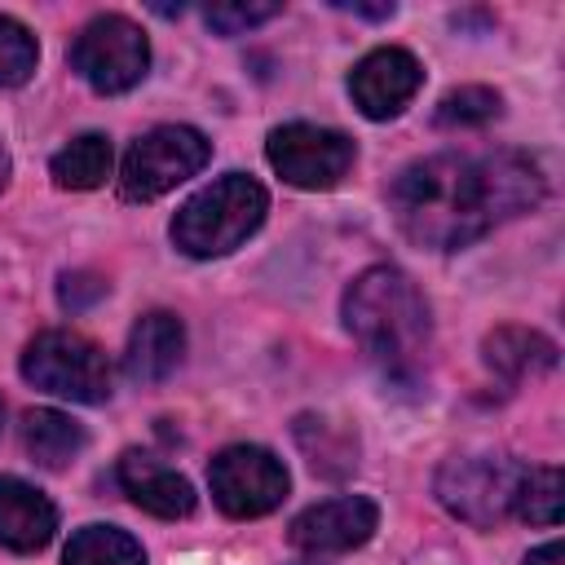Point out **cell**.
<instances>
[{"label": "cell", "instance_id": "cell-15", "mask_svg": "<svg viewBox=\"0 0 565 565\" xmlns=\"http://www.w3.org/2000/svg\"><path fill=\"white\" fill-rule=\"evenodd\" d=\"M486 362L503 380H525V375H543V371L556 366V344L543 331L499 327V331L486 335Z\"/></svg>", "mask_w": 565, "mask_h": 565}, {"label": "cell", "instance_id": "cell-19", "mask_svg": "<svg viewBox=\"0 0 565 565\" xmlns=\"http://www.w3.org/2000/svg\"><path fill=\"white\" fill-rule=\"evenodd\" d=\"M499 110H503V102H499L494 88H486V84H463V88H450V93L437 102L433 124H437V128H481V124H490Z\"/></svg>", "mask_w": 565, "mask_h": 565}, {"label": "cell", "instance_id": "cell-24", "mask_svg": "<svg viewBox=\"0 0 565 565\" xmlns=\"http://www.w3.org/2000/svg\"><path fill=\"white\" fill-rule=\"evenodd\" d=\"M335 9H349L358 18H393V0L388 4H362V0H335Z\"/></svg>", "mask_w": 565, "mask_h": 565}, {"label": "cell", "instance_id": "cell-12", "mask_svg": "<svg viewBox=\"0 0 565 565\" xmlns=\"http://www.w3.org/2000/svg\"><path fill=\"white\" fill-rule=\"evenodd\" d=\"M124 494L150 512V516H163V521H177V516H190L194 512V486L168 468L163 459L154 455H141V450H124L119 455V468H115Z\"/></svg>", "mask_w": 565, "mask_h": 565}, {"label": "cell", "instance_id": "cell-2", "mask_svg": "<svg viewBox=\"0 0 565 565\" xmlns=\"http://www.w3.org/2000/svg\"><path fill=\"white\" fill-rule=\"evenodd\" d=\"M344 327L371 353V362H380L384 375L393 380H415L428 362V344H433L428 300L393 265H371L349 282Z\"/></svg>", "mask_w": 565, "mask_h": 565}, {"label": "cell", "instance_id": "cell-4", "mask_svg": "<svg viewBox=\"0 0 565 565\" xmlns=\"http://www.w3.org/2000/svg\"><path fill=\"white\" fill-rule=\"evenodd\" d=\"M521 481L525 463H516L512 455H455L437 468L433 494L450 516L477 530H494L499 521L516 516Z\"/></svg>", "mask_w": 565, "mask_h": 565}, {"label": "cell", "instance_id": "cell-8", "mask_svg": "<svg viewBox=\"0 0 565 565\" xmlns=\"http://www.w3.org/2000/svg\"><path fill=\"white\" fill-rule=\"evenodd\" d=\"M207 486H212V499L225 516H265L274 512L287 490H291V477L282 468V459L265 446H225L212 468H207Z\"/></svg>", "mask_w": 565, "mask_h": 565}, {"label": "cell", "instance_id": "cell-20", "mask_svg": "<svg viewBox=\"0 0 565 565\" xmlns=\"http://www.w3.org/2000/svg\"><path fill=\"white\" fill-rule=\"evenodd\" d=\"M516 516L530 525H556L561 521V468H525L521 494H516Z\"/></svg>", "mask_w": 565, "mask_h": 565}, {"label": "cell", "instance_id": "cell-16", "mask_svg": "<svg viewBox=\"0 0 565 565\" xmlns=\"http://www.w3.org/2000/svg\"><path fill=\"white\" fill-rule=\"evenodd\" d=\"M84 428L71 419V415H62V411H49V406H35V411H26V419H22V446H26V455L40 463V468H49V472H57V468H66L79 450H84Z\"/></svg>", "mask_w": 565, "mask_h": 565}, {"label": "cell", "instance_id": "cell-17", "mask_svg": "<svg viewBox=\"0 0 565 565\" xmlns=\"http://www.w3.org/2000/svg\"><path fill=\"white\" fill-rule=\"evenodd\" d=\"M49 172L62 190H97L110 177V141L102 132H79L71 146L53 154Z\"/></svg>", "mask_w": 565, "mask_h": 565}, {"label": "cell", "instance_id": "cell-18", "mask_svg": "<svg viewBox=\"0 0 565 565\" xmlns=\"http://www.w3.org/2000/svg\"><path fill=\"white\" fill-rule=\"evenodd\" d=\"M62 565H146V552L119 525H84L71 534Z\"/></svg>", "mask_w": 565, "mask_h": 565}, {"label": "cell", "instance_id": "cell-1", "mask_svg": "<svg viewBox=\"0 0 565 565\" xmlns=\"http://www.w3.org/2000/svg\"><path fill=\"white\" fill-rule=\"evenodd\" d=\"M543 199V172L516 150L433 154L406 163L388 185L397 230L433 252H459Z\"/></svg>", "mask_w": 565, "mask_h": 565}, {"label": "cell", "instance_id": "cell-22", "mask_svg": "<svg viewBox=\"0 0 565 565\" xmlns=\"http://www.w3.org/2000/svg\"><path fill=\"white\" fill-rule=\"evenodd\" d=\"M282 4H269V0H247V4H207V26L221 31V35H243L260 22H269Z\"/></svg>", "mask_w": 565, "mask_h": 565}, {"label": "cell", "instance_id": "cell-14", "mask_svg": "<svg viewBox=\"0 0 565 565\" xmlns=\"http://www.w3.org/2000/svg\"><path fill=\"white\" fill-rule=\"evenodd\" d=\"M57 530V508L44 490L22 477H0V547L9 552H40Z\"/></svg>", "mask_w": 565, "mask_h": 565}, {"label": "cell", "instance_id": "cell-7", "mask_svg": "<svg viewBox=\"0 0 565 565\" xmlns=\"http://www.w3.org/2000/svg\"><path fill=\"white\" fill-rule=\"evenodd\" d=\"M71 66L97 93H128L132 84H141L150 66V40L132 18L97 13L93 22L79 26L71 44Z\"/></svg>", "mask_w": 565, "mask_h": 565}, {"label": "cell", "instance_id": "cell-6", "mask_svg": "<svg viewBox=\"0 0 565 565\" xmlns=\"http://www.w3.org/2000/svg\"><path fill=\"white\" fill-rule=\"evenodd\" d=\"M22 375L53 397H71L88 406L110 397V362L79 331H62V327L40 331L22 353Z\"/></svg>", "mask_w": 565, "mask_h": 565}, {"label": "cell", "instance_id": "cell-27", "mask_svg": "<svg viewBox=\"0 0 565 565\" xmlns=\"http://www.w3.org/2000/svg\"><path fill=\"white\" fill-rule=\"evenodd\" d=\"M0 428H4V397H0Z\"/></svg>", "mask_w": 565, "mask_h": 565}, {"label": "cell", "instance_id": "cell-3", "mask_svg": "<svg viewBox=\"0 0 565 565\" xmlns=\"http://www.w3.org/2000/svg\"><path fill=\"white\" fill-rule=\"evenodd\" d=\"M265 212H269L265 185L252 181L247 172H225L221 181L203 185L181 203V212L172 216V243L194 260H212L243 247L260 230Z\"/></svg>", "mask_w": 565, "mask_h": 565}, {"label": "cell", "instance_id": "cell-26", "mask_svg": "<svg viewBox=\"0 0 565 565\" xmlns=\"http://www.w3.org/2000/svg\"><path fill=\"white\" fill-rule=\"evenodd\" d=\"M4 185H9V150L0 146V190H4Z\"/></svg>", "mask_w": 565, "mask_h": 565}, {"label": "cell", "instance_id": "cell-23", "mask_svg": "<svg viewBox=\"0 0 565 565\" xmlns=\"http://www.w3.org/2000/svg\"><path fill=\"white\" fill-rule=\"evenodd\" d=\"M57 296H62V305L66 309H84V305H93L97 296H106V282L97 278V274H66L62 278V287H57Z\"/></svg>", "mask_w": 565, "mask_h": 565}, {"label": "cell", "instance_id": "cell-5", "mask_svg": "<svg viewBox=\"0 0 565 565\" xmlns=\"http://www.w3.org/2000/svg\"><path fill=\"white\" fill-rule=\"evenodd\" d=\"M207 154H212V146L199 128L159 124L128 146L124 168H119V194L128 203H150V199L177 190L181 181H190L207 163Z\"/></svg>", "mask_w": 565, "mask_h": 565}, {"label": "cell", "instance_id": "cell-9", "mask_svg": "<svg viewBox=\"0 0 565 565\" xmlns=\"http://www.w3.org/2000/svg\"><path fill=\"white\" fill-rule=\"evenodd\" d=\"M269 168L296 190H331L353 168V141L322 124H282L265 141Z\"/></svg>", "mask_w": 565, "mask_h": 565}, {"label": "cell", "instance_id": "cell-25", "mask_svg": "<svg viewBox=\"0 0 565 565\" xmlns=\"http://www.w3.org/2000/svg\"><path fill=\"white\" fill-rule=\"evenodd\" d=\"M525 565H561V543L552 539V543H543V547H534V552L525 556Z\"/></svg>", "mask_w": 565, "mask_h": 565}, {"label": "cell", "instance_id": "cell-21", "mask_svg": "<svg viewBox=\"0 0 565 565\" xmlns=\"http://www.w3.org/2000/svg\"><path fill=\"white\" fill-rule=\"evenodd\" d=\"M35 62H40V44H35V35H31L18 18L0 13V88H18V84H26V79L35 75Z\"/></svg>", "mask_w": 565, "mask_h": 565}, {"label": "cell", "instance_id": "cell-11", "mask_svg": "<svg viewBox=\"0 0 565 565\" xmlns=\"http://www.w3.org/2000/svg\"><path fill=\"white\" fill-rule=\"evenodd\" d=\"M375 525H380V508L366 494H340V499L305 508L291 521L287 539H291V547H300L309 556H340V552L362 547L375 534Z\"/></svg>", "mask_w": 565, "mask_h": 565}, {"label": "cell", "instance_id": "cell-13", "mask_svg": "<svg viewBox=\"0 0 565 565\" xmlns=\"http://www.w3.org/2000/svg\"><path fill=\"white\" fill-rule=\"evenodd\" d=\"M181 353H185V327H181V318L168 313V309H150L128 331L124 375L132 384H159V380H168L181 366Z\"/></svg>", "mask_w": 565, "mask_h": 565}, {"label": "cell", "instance_id": "cell-10", "mask_svg": "<svg viewBox=\"0 0 565 565\" xmlns=\"http://www.w3.org/2000/svg\"><path fill=\"white\" fill-rule=\"evenodd\" d=\"M424 84V66L415 53L397 49V44H384V49H371L353 71H349V93H353V106L366 115V119H393L411 106V97L419 93Z\"/></svg>", "mask_w": 565, "mask_h": 565}]
</instances>
